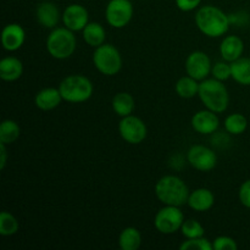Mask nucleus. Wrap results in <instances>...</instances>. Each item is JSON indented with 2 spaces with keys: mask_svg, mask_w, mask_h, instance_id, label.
<instances>
[{
  "mask_svg": "<svg viewBox=\"0 0 250 250\" xmlns=\"http://www.w3.org/2000/svg\"><path fill=\"white\" fill-rule=\"evenodd\" d=\"M195 24L204 36L220 38L229 32L231 19L220 7L205 5L199 7L195 14Z\"/></svg>",
  "mask_w": 250,
  "mask_h": 250,
  "instance_id": "nucleus-1",
  "label": "nucleus"
},
{
  "mask_svg": "<svg viewBox=\"0 0 250 250\" xmlns=\"http://www.w3.org/2000/svg\"><path fill=\"white\" fill-rule=\"evenodd\" d=\"M214 250H237L238 244L232 237L229 236H219L212 242Z\"/></svg>",
  "mask_w": 250,
  "mask_h": 250,
  "instance_id": "nucleus-31",
  "label": "nucleus"
},
{
  "mask_svg": "<svg viewBox=\"0 0 250 250\" xmlns=\"http://www.w3.org/2000/svg\"><path fill=\"white\" fill-rule=\"evenodd\" d=\"M185 68L188 76L202 82L203 80H207L208 76L211 75L212 63L207 53L195 50L186 59Z\"/></svg>",
  "mask_w": 250,
  "mask_h": 250,
  "instance_id": "nucleus-11",
  "label": "nucleus"
},
{
  "mask_svg": "<svg viewBox=\"0 0 250 250\" xmlns=\"http://www.w3.org/2000/svg\"><path fill=\"white\" fill-rule=\"evenodd\" d=\"M46 50L51 58L56 60H65L73 55L77 46V39L71 29L63 27H56L51 29L46 38Z\"/></svg>",
  "mask_w": 250,
  "mask_h": 250,
  "instance_id": "nucleus-4",
  "label": "nucleus"
},
{
  "mask_svg": "<svg viewBox=\"0 0 250 250\" xmlns=\"http://www.w3.org/2000/svg\"><path fill=\"white\" fill-rule=\"evenodd\" d=\"M183 222H185V215L180 207H172V205H165L156 212L154 217V226L156 231L161 234H173L177 231H181Z\"/></svg>",
  "mask_w": 250,
  "mask_h": 250,
  "instance_id": "nucleus-7",
  "label": "nucleus"
},
{
  "mask_svg": "<svg viewBox=\"0 0 250 250\" xmlns=\"http://www.w3.org/2000/svg\"><path fill=\"white\" fill-rule=\"evenodd\" d=\"M93 63L102 75L115 76L121 71L124 61H122L121 53L116 46L104 43L103 45L95 48L93 53Z\"/></svg>",
  "mask_w": 250,
  "mask_h": 250,
  "instance_id": "nucleus-6",
  "label": "nucleus"
},
{
  "mask_svg": "<svg viewBox=\"0 0 250 250\" xmlns=\"http://www.w3.org/2000/svg\"><path fill=\"white\" fill-rule=\"evenodd\" d=\"M20 224L16 217L9 211H2L0 214V234L5 237L14 236L19 232Z\"/></svg>",
  "mask_w": 250,
  "mask_h": 250,
  "instance_id": "nucleus-27",
  "label": "nucleus"
},
{
  "mask_svg": "<svg viewBox=\"0 0 250 250\" xmlns=\"http://www.w3.org/2000/svg\"><path fill=\"white\" fill-rule=\"evenodd\" d=\"M176 6L181 10V11L189 12L193 10L198 9L202 2V0H175Z\"/></svg>",
  "mask_w": 250,
  "mask_h": 250,
  "instance_id": "nucleus-33",
  "label": "nucleus"
},
{
  "mask_svg": "<svg viewBox=\"0 0 250 250\" xmlns=\"http://www.w3.org/2000/svg\"><path fill=\"white\" fill-rule=\"evenodd\" d=\"M7 160V153H6V144L0 143V168L4 170L5 165H6Z\"/></svg>",
  "mask_w": 250,
  "mask_h": 250,
  "instance_id": "nucleus-34",
  "label": "nucleus"
},
{
  "mask_svg": "<svg viewBox=\"0 0 250 250\" xmlns=\"http://www.w3.org/2000/svg\"><path fill=\"white\" fill-rule=\"evenodd\" d=\"M181 250H214L212 242L205 237H199V238L186 239L180 246Z\"/></svg>",
  "mask_w": 250,
  "mask_h": 250,
  "instance_id": "nucleus-29",
  "label": "nucleus"
},
{
  "mask_svg": "<svg viewBox=\"0 0 250 250\" xmlns=\"http://www.w3.org/2000/svg\"><path fill=\"white\" fill-rule=\"evenodd\" d=\"M248 127V120L244 115L236 112V114H231L225 119V129L227 133L233 134V136H239V134L244 133Z\"/></svg>",
  "mask_w": 250,
  "mask_h": 250,
  "instance_id": "nucleus-26",
  "label": "nucleus"
},
{
  "mask_svg": "<svg viewBox=\"0 0 250 250\" xmlns=\"http://www.w3.org/2000/svg\"><path fill=\"white\" fill-rule=\"evenodd\" d=\"M193 129L199 134H212L220 126V119L216 112L209 109L195 112L190 120Z\"/></svg>",
  "mask_w": 250,
  "mask_h": 250,
  "instance_id": "nucleus-13",
  "label": "nucleus"
},
{
  "mask_svg": "<svg viewBox=\"0 0 250 250\" xmlns=\"http://www.w3.org/2000/svg\"><path fill=\"white\" fill-rule=\"evenodd\" d=\"M36 17L38 23L48 29L56 28L59 22L62 21V14L58 5L53 1H42L37 5Z\"/></svg>",
  "mask_w": 250,
  "mask_h": 250,
  "instance_id": "nucleus-14",
  "label": "nucleus"
},
{
  "mask_svg": "<svg viewBox=\"0 0 250 250\" xmlns=\"http://www.w3.org/2000/svg\"><path fill=\"white\" fill-rule=\"evenodd\" d=\"M26 41V32L19 23H9L2 28L1 44L7 51H16L22 48Z\"/></svg>",
  "mask_w": 250,
  "mask_h": 250,
  "instance_id": "nucleus-15",
  "label": "nucleus"
},
{
  "mask_svg": "<svg viewBox=\"0 0 250 250\" xmlns=\"http://www.w3.org/2000/svg\"><path fill=\"white\" fill-rule=\"evenodd\" d=\"M142 244V234L136 227H126L119 236V246L122 250H137Z\"/></svg>",
  "mask_w": 250,
  "mask_h": 250,
  "instance_id": "nucleus-23",
  "label": "nucleus"
},
{
  "mask_svg": "<svg viewBox=\"0 0 250 250\" xmlns=\"http://www.w3.org/2000/svg\"><path fill=\"white\" fill-rule=\"evenodd\" d=\"M21 134V128L19 124L14 120H5L0 126V143L9 144L15 143Z\"/></svg>",
  "mask_w": 250,
  "mask_h": 250,
  "instance_id": "nucleus-25",
  "label": "nucleus"
},
{
  "mask_svg": "<svg viewBox=\"0 0 250 250\" xmlns=\"http://www.w3.org/2000/svg\"><path fill=\"white\" fill-rule=\"evenodd\" d=\"M62 23L66 28L73 32L83 31V28L89 23V12L83 5H68L62 12Z\"/></svg>",
  "mask_w": 250,
  "mask_h": 250,
  "instance_id": "nucleus-12",
  "label": "nucleus"
},
{
  "mask_svg": "<svg viewBox=\"0 0 250 250\" xmlns=\"http://www.w3.org/2000/svg\"><path fill=\"white\" fill-rule=\"evenodd\" d=\"M119 133L125 142L129 144H141L148 134L144 121L134 115L121 117L119 122Z\"/></svg>",
  "mask_w": 250,
  "mask_h": 250,
  "instance_id": "nucleus-9",
  "label": "nucleus"
},
{
  "mask_svg": "<svg viewBox=\"0 0 250 250\" xmlns=\"http://www.w3.org/2000/svg\"><path fill=\"white\" fill-rule=\"evenodd\" d=\"M133 5L129 0H110L105 9V19L114 28H125L133 17Z\"/></svg>",
  "mask_w": 250,
  "mask_h": 250,
  "instance_id": "nucleus-8",
  "label": "nucleus"
},
{
  "mask_svg": "<svg viewBox=\"0 0 250 250\" xmlns=\"http://www.w3.org/2000/svg\"><path fill=\"white\" fill-rule=\"evenodd\" d=\"M187 161L195 170L208 172L216 166L217 155L209 146L195 144L187 151Z\"/></svg>",
  "mask_w": 250,
  "mask_h": 250,
  "instance_id": "nucleus-10",
  "label": "nucleus"
},
{
  "mask_svg": "<svg viewBox=\"0 0 250 250\" xmlns=\"http://www.w3.org/2000/svg\"><path fill=\"white\" fill-rule=\"evenodd\" d=\"M189 189L181 177L175 175H166L161 177L155 185V195L164 205L182 207L187 204Z\"/></svg>",
  "mask_w": 250,
  "mask_h": 250,
  "instance_id": "nucleus-2",
  "label": "nucleus"
},
{
  "mask_svg": "<svg viewBox=\"0 0 250 250\" xmlns=\"http://www.w3.org/2000/svg\"><path fill=\"white\" fill-rule=\"evenodd\" d=\"M244 51V43L239 37L227 36L222 39L220 44V55L222 60L227 62H233L242 58Z\"/></svg>",
  "mask_w": 250,
  "mask_h": 250,
  "instance_id": "nucleus-17",
  "label": "nucleus"
},
{
  "mask_svg": "<svg viewBox=\"0 0 250 250\" xmlns=\"http://www.w3.org/2000/svg\"><path fill=\"white\" fill-rule=\"evenodd\" d=\"M200 102L204 104L205 109H209L216 114L225 112L229 104V94L224 82L216 78H207L199 83L198 92Z\"/></svg>",
  "mask_w": 250,
  "mask_h": 250,
  "instance_id": "nucleus-3",
  "label": "nucleus"
},
{
  "mask_svg": "<svg viewBox=\"0 0 250 250\" xmlns=\"http://www.w3.org/2000/svg\"><path fill=\"white\" fill-rule=\"evenodd\" d=\"M23 73V63L15 56H6L0 61V77L6 82L17 81Z\"/></svg>",
  "mask_w": 250,
  "mask_h": 250,
  "instance_id": "nucleus-19",
  "label": "nucleus"
},
{
  "mask_svg": "<svg viewBox=\"0 0 250 250\" xmlns=\"http://www.w3.org/2000/svg\"><path fill=\"white\" fill-rule=\"evenodd\" d=\"M232 78L242 85H250V58H239L231 62Z\"/></svg>",
  "mask_w": 250,
  "mask_h": 250,
  "instance_id": "nucleus-22",
  "label": "nucleus"
},
{
  "mask_svg": "<svg viewBox=\"0 0 250 250\" xmlns=\"http://www.w3.org/2000/svg\"><path fill=\"white\" fill-rule=\"evenodd\" d=\"M83 41L92 48H98L103 45L106 39V31L98 22H89L82 31Z\"/></svg>",
  "mask_w": 250,
  "mask_h": 250,
  "instance_id": "nucleus-20",
  "label": "nucleus"
},
{
  "mask_svg": "<svg viewBox=\"0 0 250 250\" xmlns=\"http://www.w3.org/2000/svg\"><path fill=\"white\" fill-rule=\"evenodd\" d=\"M211 75H212V77L216 78V80H219V81H221V82L232 78L231 62H227V61H225V60L216 62L215 65H212Z\"/></svg>",
  "mask_w": 250,
  "mask_h": 250,
  "instance_id": "nucleus-30",
  "label": "nucleus"
},
{
  "mask_svg": "<svg viewBox=\"0 0 250 250\" xmlns=\"http://www.w3.org/2000/svg\"><path fill=\"white\" fill-rule=\"evenodd\" d=\"M59 90L65 102L71 104L84 103L92 98L94 87L92 81L83 75H70L59 84Z\"/></svg>",
  "mask_w": 250,
  "mask_h": 250,
  "instance_id": "nucleus-5",
  "label": "nucleus"
},
{
  "mask_svg": "<svg viewBox=\"0 0 250 250\" xmlns=\"http://www.w3.org/2000/svg\"><path fill=\"white\" fill-rule=\"evenodd\" d=\"M238 198L242 205H244V207L250 209V180L244 181L241 185L238 192Z\"/></svg>",
  "mask_w": 250,
  "mask_h": 250,
  "instance_id": "nucleus-32",
  "label": "nucleus"
},
{
  "mask_svg": "<svg viewBox=\"0 0 250 250\" xmlns=\"http://www.w3.org/2000/svg\"><path fill=\"white\" fill-rule=\"evenodd\" d=\"M181 233L186 239L199 238V237H204L205 229L197 220L188 219L183 222L182 227H181Z\"/></svg>",
  "mask_w": 250,
  "mask_h": 250,
  "instance_id": "nucleus-28",
  "label": "nucleus"
},
{
  "mask_svg": "<svg viewBox=\"0 0 250 250\" xmlns=\"http://www.w3.org/2000/svg\"><path fill=\"white\" fill-rule=\"evenodd\" d=\"M112 110L115 114L120 117H126L133 114L136 109V103L134 98L127 92H120L114 95L112 98Z\"/></svg>",
  "mask_w": 250,
  "mask_h": 250,
  "instance_id": "nucleus-21",
  "label": "nucleus"
},
{
  "mask_svg": "<svg viewBox=\"0 0 250 250\" xmlns=\"http://www.w3.org/2000/svg\"><path fill=\"white\" fill-rule=\"evenodd\" d=\"M215 204V195L208 188H198L189 193L187 205L198 212H205L211 209Z\"/></svg>",
  "mask_w": 250,
  "mask_h": 250,
  "instance_id": "nucleus-16",
  "label": "nucleus"
},
{
  "mask_svg": "<svg viewBox=\"0 0 250 250\" xmlns=\"http://www.w3.org/2000/svg\"><path fill=\"white\" fill-rule=\"evenodd\" d=\"M62 97L59 90V88L48 87L39 90L34 97V104L39 110L43 111H50L56 109L62 102Z\"/></svg>",
  "mask_w": 250,
  "mask_h": 250,
  "instance_id": "nucleus-18",
  "label": "nucleus"
},
{
  "mask_svg": "<svg viewBox=\"0 0 250 250\" xmlns=\"http://www.w3.org/2000/svg\"><path fill=\"white\" fill-rule=\"evenodd\" d=\"M199 81L190 77V76H183V77H181L176 82V93H177L178 97L183 98V99H192L195 95H198V92H199Z\"/></svg>",
  "mask_w": 250,
  "mask_h": 250,
  "instance_id": "nucleus-24",
  "label": "nucleus"
}]
</instances>
